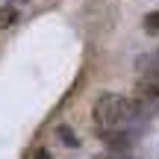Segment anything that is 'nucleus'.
<instances>
[{
    "label": "nucleus",
    "instance_id": "f257e3e1",
    "mask_svg": "<svg viewBox=\"0 0 159 159\" xmlns=\"http://www.w3.org/2000/svg\"><path fill=\"white\" fill-rule=\"evenodd\" d=\"M91 115H94V124H97V130H100L103 136H106V133H118V130H127V127L133 124V118H136V103H133L130 97L118 94V91H106V94H100L94 100Z\"/></svg>",
    "mask_w": 159,
    "mask_h": 159
},
{
    "label": "nucleus",
    "instance_id": "f03ea898",
    "mask_svg": "<svg viewBox=\"0 0 159 159\" xmlns=\"http://www.w3.org/2000/svg\"><path fill=\"white\" fill-rule=\"evenodd\" d=\"M142 91L150 94V97H159V68L142 77Z\"/></svg>",
    "mask_w": 159,
    "mask_h": 159
},
{
    "label": "nucleus",
    "instance_id": "7ed1b4c3",
    "mask_svg": "<svg viewBox=\"0 0 159 159\" xmlns=\"http://www.w3.org/2000/svg\"><path fill=\"white\" fill-rule=\"evenodd\" d=\"M56 136H59V142H65V144H68V148H77V144H80V139L74 136V130H71V127H56Z\"/></svg>",
    "mask_w": 159,
    "mask_h": 159
},
{
    "label": "nucleus",
    "instance_id": "20e7f679",
    "mask_svg": "<svg viewBox=\"0 0 159 159\" xmlns=\"http://www.w3.org/2000/svg\"><path fill=\"white\" fill-rule=\"evenodd\" d=\"M144 30H148L150 35H159V12H150V15H144Z\"/></svg>",
    "mask_w": 159,
    "mask_h": 159
},
{
    "label": "nucleus",
    "instance_id": "39448f33",
    "mask_svg": "<svg viewBox=\"0 0 159 159\" xmlns=\"http://www.w3.org/2000/svg\"><path fill=\"white\" fill-rule=\"evenodd\" d=\"M15 21H18V12L12 9V6H6V9L0 12V27H12Z\"/></svg>",
    "mask_w": 159,
    "mask_h": 159
},
{
    "label": "nucleus",
    "instance_id": "423d86ee",
    "mask_svg": "<svg viewBox=\"0 0 159 159\" xmlns=\"http://www.w3.org/2000/svg\"><path fill=\"white\" fill-rule=\"evenodd\" d=\"M39 159H50V156H47V150H39Z\"/></svg>",
    "mask_w": 159,
    "mask_h": 159
}]
</instances>
